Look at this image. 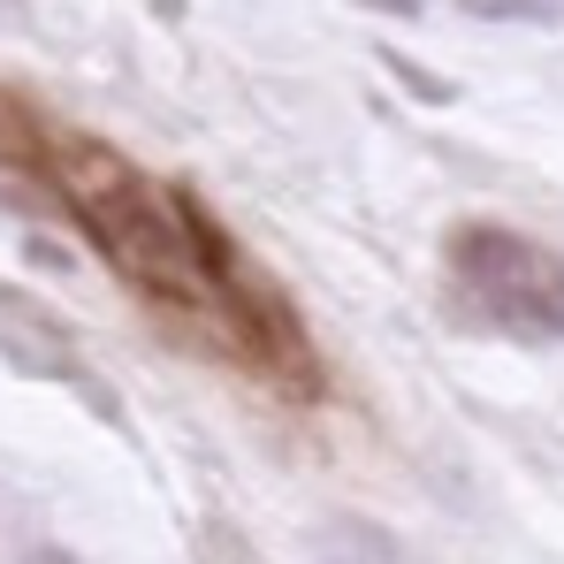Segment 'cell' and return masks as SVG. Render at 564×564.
<instances>
[{
  "mask_svg": "<svg viewBox=\"0 0 564 564\" xmlns=\"http://www.w3.org/2000/svg\"><path fill=\"white\" fill-rule=\"evenodd\" d=\"M451 282L466 321L519 336V344H564V268L503 221H458L451 229Z\"/></svg>",
  "mask_w": 564,
  "mask_h": 564,
  "instance_id": "1",
  "label": "cell"
},
{
  "mask_svg": "<svg viewBox=\"0 0 564 564\" xmlns=\"http://www.w3.org/2000/svg\"><path fill=\"white\" fill-rule=\"evenodd\" d=\"M0 359H8L15 375H39V381H69L85 367L77 344H69V321L46 313V305L23 297V290H0Z\"/></svg>",
  "mask_w": 564,
  "mask_h": 564,
  "instance_id": "2",
  "label": "cell"
},
{
  "mask_svg": "<svg viewBox=\"0 0 564 564\" xmlns=\"http://www.w3.org/2000/svg\"><path fill=\"white\" fill-rule=\"evenodd\" d=\"M321 557L328 564H412L404 542L389 527H375V519H328L321 527Z\"/></svg>",
  "mask_w": 564,
  "mask_h": 564,
  "instance_id": "3",
  "label": "cell"
},
{
  "mask_svg": "<svg viewBox=\"0 0 564 564\" xmlns=\"http://www.w3.org/2000/svg\"><path fill=\"white\" fill-rule=\"evenodd\" d=\"M46 122L23 107L15 93H0V169H46Z\"/></svg>",
  "mask_w": 564,
  "mask_h": 564,
  "instance_id": "4",
  "label": "cell"
},
{
  "mask_svg": "<svg viewBox=\"0 0 564 564\" xmlns=\"http://www.w3.org/2000/svg\"><path fill=\"white\" fill-rule=\"evenodd\" d=\"M480 23H564V0H466Z\"/></svg>",
  "mask_w": 564,
  "mask_h": 564,
  "instance_id": "5",
  "label": "cell"
},
{
  "mask_svg": "<svg viewBox=\"0 0 564 564\" xmlns=\"http://www.w3.org/2000/svg\"><path fill=\"white\" fill-rule=\"evenodd\" d=\"M69 389L85 397V412H93V420H107V427H122V404H115V389H107V381H99L93 367H77V375H69Z\"/></svg>",
  "mask_w": 564,
  "mask_h": 564,
  "instance_id": "6",
  "label": "cell"
},
{
  "mask_svg": "<svg viewBox=\"0 0 564 564\" xmlns=\"http://www.w3.org/2000/svg\"><path fill=\"white\" fill-rule=\"evenodd\" d=\"M381 62H389V77H404V85H412V99H435V107L451 99V85H443L435 69H420L412 54H381Z\"/></svg>",
  "mask_w": 564,
  "mask_h": 564,
  "instance_id": "7",
  "label": "cell"
},
{
  "mask_svg": "<svg viewBox=\"0 0 564 564\" xmlns=\"http://www.w3.org/2000/svg\"><path fill=\"white\" fill-rule=\"evenodd\" d=\"M23 252H31V268H54V275H69V268H77V260H69V252H62L54 237H31Z\"/></svg>",
  "mask_w": 564,
  "mask_h": 564,
  "instance_id": "8",
  "label": "cell"
},
{
  "mask_svg": "<svg viewBox=\"0 0 564 564\" xmlns=\"http://www.w3.org/2000/svg\"><path fill=\"white\" fill-rule=\"evenodd\" d=\"M23 564H85V557H77V550H62V542H31Z\"/></svg>",
  "mask_w": 564,
  "mask_h": 564,
  "instance_id": "9",
  "label": "cell"
},
{
  "mask_svg": "<svg viewBox=\"0 0 564 564\" xmlns=\"http://www.w3.org/2000/svg\"><path fill=\"white\" fill-rule=\"evenodd\" d=\"M359 8H375V15H420V0H359Z\"/></svg>",
  "mask_w": 564,
  "mask_h": 564,
  "instance_id": "10",
  "label": "cell"
},
{
  "mask_svg": "<svg viewBox=\"0 0 564 564\" xmlns=\"http://www.w3.org/2000/svg\"><path fill=\"white\" fill-rule=\"evenodd\" d=\"M0 511H8V503H0ZM0 557H8V519H0Z\"/></svg>",
  "mask_w": 564,
  "mask_h": 564,
  "instance_id": "11",
  "label": "cell"
}]
</instances>
